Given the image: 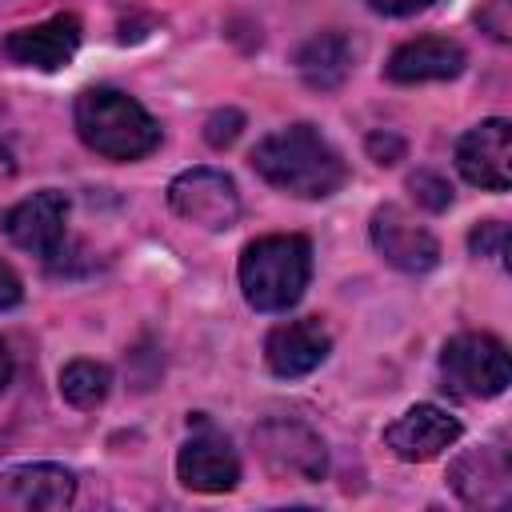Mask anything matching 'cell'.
<instances>
[{
	"mask_svg": "<svg viewBox=\"0 0 512 512\" xmlns=\"http://www.w3.org/2000/svg\"><path fill=\"white\" fill-rule=\"evenodd\" d=\"M80 140L108 160H140L160 144V124L120 88H84L72 108Z\"/></svg>",
	"mask_w": 512,
	"mask_h": 512,
	"instance_id": "7a4b0ae2",
	"label": "cell"
},
{
	"mask_svg": "<svg viewBox=\"0 0 512 512\" xmlns=\"http://www.w3.org/2000/svg\"><path fill=\"white\" fill-rule=\"evenodd\" d=\"M408 192H412L416 204H424V208H432V212H440V208L452 204V184H448L440 172H428V168H420V172L408 176Z\"/></svg>",
	"mask_w": 512,
	"mask_h": 512,
	"instance_id": "d6986e66",
	"label": "cell"
},
{
	"mask_svg": "<svg viewBox=\"0 0 512 512\" xmlns=\"http://www.w3.org/2000/svg\"><path fill=\"white\" fill-rule=\"evenodd\" d=\"M368 4H372V12H380V16H412V12L428 8L432 0H368Z\"/></svg>",
	"mask_w": 512,
	"mask_h": 512,
	"instance_id": "d4e9b609",
	"label": "cell"
},
{
	"mask_svg": "<svg viewBox=\"0 0 512 512\" xmlns=\"http://www.w3.org/2000/svg\"><path fill=\"white\" fill-rule=\"evenodd\" d=\"M456 168L468 184L488 192H508L512 184V124L492 116L468 128L456 144Z\"/></svg>",
	"mask_w": 512,
	"mask_h": 512,
	"instance_id": "52a82bcc",
	"label": "cell"
},
{
	"mask_svg": "<svg viewBox=\"0 0 512 512\" xmlns=\"http://www.w3.org/2000/svg\"><path fill=\"white\" fill-rule=\"evenodd\" d=\"M480 24H484L496 40H508V28H512V20H508V0H488V8L480 12Z\"/></svg>",
	"mask_w": 512,
	"mask_h": 512,
	"instance_id": "7402d4cb",
	"label": "cell"
},
{
	"mask_svg": "<svg viewBox=\"0 0 512 512\" xmlns=\"http://www.w3.org/2000/svg\"><path fill=\"white\" fill-rule=\"evenodd\" d=\"M460 440V420L452 412H444L440 404H412L408 412H400L388 428H384V444L408 460V464H424L436 460L444 448H452Z\"/></svg>",
	"mask_w": 512,
	"mask_h": 512,
	"instance_id": "30bf717a",
	"label": "cell"
},
{
	"mask_svg": "<svg viewBox=\"0 0 512 512\" xmlns=\"http://www.w3.org/2000/svg\"><path fill=\"white\" fill-rule=\"evenodd\" d=\"M368 236H372V248L400 272L408 276H420V272H432L440 264V244L436 236L412 216L404 212L400 204H380L372 212V224H368Z\"/></svg>",
	"mask_w": 512,
	"mask_h": 512,
	"instance_id": "8992f818",
	"label": "cell"
},
{
	"mask_svg": "<svg viewBox=\"0 0 512 512\" xmlns=\"http://www.w3.org/2000/svg\"><path fill=\"white\" fill-rule=\"evenodd\" d=\"M80 20L72 12H60L44 24H32V28H16L8 40H4V56L24 64V68H36V72H56L64 64H72L76 48H80Z\"/></svg>",
	"mask_w": 512,
	"mask_h": 512,
	"instance_id": "5bb4252c",
	"label": "cell"
},
{
	"mask_svg": "<svg viewBox=\"0 0 512 512\" xmlns=\"http://www.w3.org/2000/svg\"><path fill=\"white\" fill-rule=\"evenodd\" d=\"M256 452L276 476L320 480L324 476V440L300 420H264L256 428Z\"/></svg>",
	"mask_w": 512,
	"mask_h": 512,
	"instance_id": "9c48e42d",
	"label": "cell"
},
{
	"mask_svg": "<svg viewBox=\"0 0 512 512\" xmlns=\"http://www.w3.org/2000/svg\"><path fill=\"white\" fill-rule=\"evenodd\" d=\"M240 128H244V116H240L236 108H220V112H212V116L204 120V140H208L212 148H228V144L240 136Z\"/></svg>",
	"mask_w": 512,
	"mask_h": 512,
	"instance_id": "44dd1931",
	"label": "cell"
},
{
	"mask_svg": "<svg viewBox=\"0 0 512 512\" xmlns=\"http://www.w3.org/2000/svg\"><path fill=\"white\" fill-rule=\"evenodd\" d=\"M252 168L280 192L324 200L344 188L348 164L332 148V140L312 124H288L272 136H264L252 152Z\"/></svg>",
	"mask_w": 512,
	"mask_h": 512,
	"instance_id": "6da1fadb",
	"label": "cell"
},
{
	"mask_svg": "<svg viewBox=\"0 0 512 512\" xmlns=\"http://www.w3.org/2000/svg\"><path fill=\"white\" fill-rule=\"evenodd\" d=\"M368 152L376 156V164H396V156L404 152V144L396 136H368Z\"/></svg>",
	"mask_w": 512,
	"mask_h": 512,
	"instance_id": "cb8c5ba5",
	"label": "cell"
},
{
	"mask_svg": "<svg viewBox=\"0 0 512 512\" xmlns=\"http://www.w3.org/2000/svg\"><path fill=\"white\" fill-rule=\"evenodd\" d=\"M108 388H112V372H108V364H96V360H72V364H64V372H60V396L72 404V408H96V404H104V396H108Z\"/></svg>",
	"mask_w": 512,
	"mask_h": 512,
	"instance_id": "ac0fdd59",
	"label": "cell"
},
{
	"mask_svg": "<svg viewBox=\"0 0 512 512\" xmlns=\"http://www.w3.org/2000/svg\"><path fill=\"white\" fill-rule=\"evenodd\" d=\"M312 276V244L296 232L260 236L240 256V288L256 312H288Z\"/></svg>",
	"mask_w": 512,
	"mask_h": 512,
	"instance_id": "3957f363",
	"label": "cell"
},
{
	"mask_svg": "<svg viewBox=\"0 0 512 512\" xmlns=\"http://www.w3.org/2000/svg\"><path fill=\"white\" fill-rule=\"evenodd\" d=\"M168 204L180 220L208 232H224L240 216V192L220 168H188L168 184Z\"/></svg>",
	"mask_w": 512,
	"mask_h": 512,
	"instance_id": "5b68a950",
	"label": "cell"
},
{
	"mask_svg": "<svg viewBox=\"0 0 512 512\" xmlns=\"http://www.w3.org/2000/svg\"><path fill=\"white\" fill-rule=\"evenodd\" d=\"M8 380H12V352H8L4 340H0V392L8 388Z\"/></svg>",
	"mask_w": 512,
	"mask_h": 512,
	"instance_id": "484cf974",
	"label": "cell"
},
{
	"mask_svg": "<svg viewBox=\"0 0 512 512\" xmlns=\"http://www.w3.org/2000/svg\"><path fill=\"white\" fill-rule=\"evenodd\" d=\"M352 60H356V48L344 32H320L296 52V68H300L304 84L316 88V92L340 88L352 72Z\"/></svg>",
	"mask_w": 512,
	"mask_h": 512,
	"instance_id": "e0dca14e",
	"label": "cell"
},
{
	"mask_svg": "<svg viewBox=\"0 0 512 512\" xmlns=\"http://www.w3.org/2000/svg\"><path fill=\"white\" fill-rule=\"evenodd\" d=\"M176 476L184 488L192 492H232L240 480V456L236 448L216 432V428H200L192 432V440L180 448L176 456Z\"/></svg>",
	"mask_w": 512,
	"mask_h": 512,
	"instance_id": "4fadbf2b",
	"label": "cell"
},
{
	"mask_svg": "<svg viewBox=\"0 0 512 512\" xmlns=\"http://www.w3.org/2000/svg\"><path fill=\"white\" fill-rule=\"evenodd\" d=\"M440 380L444 392L460 400H488L500 396L512 380L508 348L488 332H464L444 344L440 352Z\"/></svg>",
	"mask_w": 512,
	"mask_h": 512,
	"instance_id": "277c9868",
	"label": "cell"
},
{
	"mask_svg": "<svg viewBox=\"0 0 512 512\" xmlns=\"http://www.w3.org/2000/svg\"><path fill=\"white\" fill-rule=\"evenodd\" d=\"M388 80L396 84H424V80H452L464 72V48L448 36H420L400 44L388 56Z\"/></svg>",
	"mask_w": 512,
	"mask_h": 512,
	"instance_id": "2e32d148",
	"label": "cell"
},
{
	"mask_svg": "<svg viewBox=\"0 0 512 512\" xmlns=\"http://www.w3.org/2000/svg\"><path fill=\"white\" fill-rule=\"evenodd\" d=\"M332 352V336L320 320L304 316V320H288V324H276L264 340V360L276 376L284 380H296V376H308L312 368H320Z\"/></svg>",
	"mask_w": 512,
	"mask_h": 512,
	"instance_id": "9a60e30c",
	"label": "cell"
},
{
	"mask_svg": "<svg viewBox=\"0 0 512 512\" xmlns=\"http://www.w3.org/2000/svg\"><path fill=\"white\" fill-rule=\"evenodd\" d=\"M76 500V476L64 464H16L0 472V508L56 512Z\"/></svg>",
	"mask_w": 512,
	"mask_h": 512,
	"instance_id": "7c38bea8",
	"label": "cell"
},
{
	"mask_svg": "<svg viewBox=\"0 0 512 512\" xmlns=\"http://www.w3.org/2000/svg\"><path fill=\"white\" fill-rule=\"evenodd\" d=\"M20 300H24V284H20V276L12 272V264L0 260V312L16 308Z\"/></svg>",
	"mask_w": 512,
	"mask_h": 512,
	"instance_id": "603a6c76",
	"label": "cell"
},
{
	"mask_svg": "<svg viewBox=\"0 0 512 512\" xmlns=\"http://www.w3.org/2000/svg\"><path fill=\"white\" fill-rule=\"evenodd\" d=\"M448 484L468 508H504L512 500V468H508L504 448L496 444L468 448L464 456L452 460Z\"/></svg>",
	"mask_w": 512,
	"mask_h": 512,
	"instance_id": "8fae6325",
	"label": "cell"
},
{
	"mask_svg": "<svg viewBox=\"0 0 512 512\" xmlns=\"http://www.w3.org/2000/svg\"><path fill=\"white\" fill-rule=\"evenodd\" d=\"M468 248H472V256H496V260H504V252H508V224H500V220L476 224L468 232Z\"/></svg>",
	"mask_w": 512,
	"mask_h": 512,
	"instance_id": "ffe728a7",
	"label": "cell"
},
{
	"mask_svg": "<svg viewBox=\"0 0 512 512\" xmlns=\"http://www.w3.org/2000/svg\"><path fill=\"white\" fill-rule=\"evenodd\" d=\"M64 224H68V196L56 192V188H44V192H32L24 196L8 216H4V232L16 248L40 256V260H52L60 252L64 240Z\"/></svg>",
	"mask_w": 512,
	"mask_h": 512,
	"instance_id": "ba28073f",
	"label": "cell"
}]
</instances>
